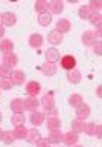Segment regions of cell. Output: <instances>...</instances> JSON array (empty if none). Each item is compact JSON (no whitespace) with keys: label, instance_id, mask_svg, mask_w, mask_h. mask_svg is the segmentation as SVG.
I'll list each match as a JSON object with an SVG mask.
<instances>
[{"label":"cell","instance_id":"1","mask_svg":"<svg viewBox=\"0 0 102 147\" xmlns=\"http://www.w3.org/2000/svg\"><path fill=\"white\" fill-rule=\"evenodd\" d=\"M59 63H61V67L66 69L67 72L76 67V58L73 57V55H63L61 60H59Z\"/></svg>","mask_w":102,"mask_h":147},{"label":"cell","instance_id":"2","mask_svg":"<svg viewBox=\"0 0 102 147\" xmlns=\"http://www.w3.org/2000/svg\"><path fill=\"white\" fill-rule=\"evenodd\" d=\"M23 104H25V110H29V112H35L40 106V101L37 96H27V98L23 100Z\"/></svg>","mask_w":102,"mask_h":147},{"label":"cell","instance_id":"3","mask_svg":"<svg viewBox=\"0 0 102 147\" xmlns=\"http://www.w3.org/2000/svg\"><path fill=\"white\" fill-rule=\"evenodd\" d=\"M75 112H76V118L78 119H87L90 117V113H91V109H90L89 104L82 103L81 106H78V107H76Z\"/></svg>","mask_w":102,"mask_h":147},{"label":"cell","instance_id":"4","mask_svg":"<svg viewBox=\"0 0 102 147\" xmlns=\"http://www.w3.org/2000/svg\"><path fill=\"white\" fill-rule=\"evenodd\" d=\"M78 140H79V135L75 133V132H72V130L63 133V142H64V144H67V146L78 144Z\"/></svg>","mask_w":102,"mask_h":147},{"label":"cell","instance_id":"5","mask_svg":"<svg viewBox=\"0 0 102 147\" xmlns=\"http://www.w3.org/2000/svg\"><path fill=\"white\" fill-rule=\"evenodd\" d=\"M17 23V16L11 11L2 14V26H14Z\"/></svg>","mask_w":102,"mask_h":147},{"label":"cell","instance_id":"6","mask_svg":"<svg viewBox=\"0 0 102 147\" xmlns=\"http://www.w3.org/2000/svg\"><path fill=\"white\" fill-rule=\"evenodd\" d=\"M3 66H6V67H15L17 66V63H18V57L14 52H9V54H5L3 55Z\"/></svg>","mask_w":102,"mask_h":147},{"label":"cell","instance_id":"7","mask_svg":"<svg viewBox=\"0 0 102 147\" xmlns=\"http://www.w3.org/2000/svg\"><path fill=\"white\" fill-rule=\"evenodd\" d=\"M43 41H44L43 35L38 34V32H35V34H31V35H29V46H31V48H34V49L41 48V46H43Z\"/></svg>","mask_w":102,"mask_h":147},{"label":"cell","instance_id":"8","mask_svg":"<svg viewBox=\"0 0 102 147\" xmlns=\"http://www.w3.org/2000/svg\"><path fill=\"white\" fill-rule=\"evenodd\" d=\"M72 29V23L67 20V18H59L57 22V31L59 34H67Z\"/></svg>","mask_w":102,"mask_h":147},{"label":"cell","instance_id":"9","mask_svg":"<svg viewBox=\"0 0 102 147\" xmlns=\"http://www.w3.org/2000/svg\"><path fill=\"white\" fill-rule=\"evenodd\" d=\"M47 40H49L50 45L57 46V45H61L63 43L64 37H63V34H59L57 29H53V31H50L49 34H47Z\"/></svg>","mask_w":102,"mask_h":147},{"label":"cell","instance_id":"10","mask_svg":"<svg viewBox=\"0 0 102 147\" xmlns=\"http://www.w3.org/2000/svg\"><path fill=\"white\" fill-rule=\"evenodd\" d=\"M26 92L29 96H37L41 92V84L38 81H29L26 86Z\"/></svg>","mask_w":102,"mask_h":147},{"label":"cell","instance_id":"11","mask_svg":"<svg viewBox=\"0 0 102 147\" xmlns=\"http://www.w3.org/2000/svg\"><path fill=\"white\" fill-rule=\"evenodd\" d=\"M67 80H69V83H72V84H79L81 80H82V74L75 67V69H72V71H69Z\"/></svg>","mask_w":102,"mask_h":147},{"label":"cell","instance_id":"12","mask_svg":"<svg viewBox=\"0 0 102 147\" xmlns=\"http://www.w3.org/2000/svg\"><path fill=\"white\" fill-rule=\"evenodd\" d=\"M58 60H59V51L57 48H49L46 51V61L55 64Z\"/></svg>","mask_w":102,"mask_h":147},{"label":"cell","instance_id":"13","mask_svg":"<svg viewBox=\"0 0 102 147\" xmlns=\"http://www.w3.org/2000/svg\"><path fill=\"white\" fill-rule=\"evenodd\" d=\"M81 41H82V43H84L85 46H93L98 40H96L93 31H85L84 34L81 35Z\"/></svg>","mask_w":102,"mask_h":147},{"label":"cell","instance_id":"14","mask_svg":"<svg viewBox=\"0 0 102 147\" xmlns=\"http://www.w3.org/2000/svg\"><path fill=\"white\" fill-rule=\"evenodd\" d=\"M64 11V2L63 0H53L49 3V12L50 14H61Z\"/></svg>","mask_w":102,"mask_h":147},{"label":"cell","instance_id":"15","mask_svg":"<svg viewBox=\"0 0 102 147\" xmlns=\"http://www.w3.org/2000/svg\"><path fill=\"white\" fill-rule=\"evenodd\" d=\"M41 72L44 74L46 77H52L57 74V66L53 63H49V61H44L41 64Z\"/></svg>","mask_w":102,"mask_h":147},{"label":"cell","instance_id":"16","mask_svg":"<svg viewBox=\"0 0 102 147\" xmlns=\"http://www.w3.org/2000/svg\"><path fill=\"white\" fill-rule=\"evenodd\" d=\"M29 121L34 124L35 127H38L41 126V124L44 123V113H41V112H31V117H29Z\"/></svg>","mask_w":102,"mask_h":147},{"label":"cell","instance_id":"17","mask_svg":"<svg viewBox=\"0 0 102 147\" xmlns=\"http://www.w3.org/2000/svg\"><path fill=\"white\" fill-rule=\"evenodd\" d=\"M26 80V74L23 72V71H14L12 72V75H11V81H12V84H23V81Z\"/></svg>","mask_w":102,"mask_h":147},{"label":"cell","instance_id":"18","mask_svg":"<svg viewBox=\"0 0 102 147\" xmlns=\"http://www.w3.org/2000/svg\"><path fill=\"white\" fill-rule=\"evenodd\" d=\"M40 138H41V133H40V132L34 127V129H29V130H27L25 140H26L27 142H32V144H35V142L38 141Z\"/></svg>","mask_w":102,"mask_h":147},{"label":"cell","instance_id":"19","mask_svg":"<svg viewBox=\"0 0 102 147\" xmlns=\"http://www.w3.org/2000/svg\"><path fill=\"white\" fill-rule=\"evenodd\" d=\"M11 110H14V113H23V112H25L23 100L21 98H14L11 101Z\"/></svg>","mask_w":102,"mask_h":147},{"label":"cell","instance_id":"20","mask_svg":"<svg viewBox=\"0 0 102 147\" xmlns=\"http://www.w3.org/2000/svg\"><path fill=\"white\" fill-rule=\"evenodd\" d=\"M47 140L50 144H59V142H63V132L61 130H52L49 133Z\"/></svg>","mask_w":102,"mask_h":147},{"label":"cell","instance_id":"21","mask_svg":"<svg viewBox=\"0 0 102 147\" xmlns=\"http://www.w3.org/2000/svg\"><path fill=\"white\" fill-rule=\"evenodd\" d=\"M0 52H3V55L14 52V41L12 40H2L0 41Z\"/></svg>","mask_w":102,"mask_h":147},{"label":"cell","instance_id":"22","mask_svg":"<svg viewBox=\"0 0 102 147\" xmlns=\"http://www.w3.org/2000/svg\"><path fill=\"white\" fill-rule=\"evenodd\" d=\"M40 104L44 107V110H46V109H52V107H55V98H53V96L50 95V94H49V95L46 94L43 98H41Z\"/></svg>","mask_w":102,"mask_h":147},{"label":"cell","instance_id":"23","mask_svg":"<svg viewBox=\"0 0 102 147\" xmlns=\"http://www.w3.org/2000/svg\"><path fill=\"white\" fill-rule=\"evenodd\" d=\"M82 103H84V98H82L81 94H72L70 96H69V104L72 106V107H78V106H81Z\"/></svg>","mask_w":102,"mask_h":147},{"label":"cell","instance_id":"24","mask_svg":"<svg viewBox=\"0 0 102 147\" xmlns=\"http://www.w3.org/2000/svg\"><path fill=\"white\" fill-rule=\"evenodd\" d=\"M47 129L50 132L52 130H59L61 129V119H59L58 117H55V118H47Z\"/></svg>","mask_w":102,"mask_h":147},{"label":"cell","instance_id":"25","mask_svg":"<svg viewBox=\"0 0 102 147\" xmlns=\"http://www.w3.org/2000/svg\"><path fill=\"white\" fill-rule=\"evenodd\" d=\"M35 11L38 14H43V12H47L49 11V3L46 2V0H37L35 5H34Z\"/></svg>","mask_w":102,"mask_h":147},{"label":"cell","instance_id":"26","mask_svg":"<svg viewBox=\"0 0 102 147\" xmlns=\"http://www.w3.org/2000/svg\"><path fill=\"white\" fill-rule=\"evenodd\" d=\"M38 23L41 26H49L50 23H52V14H50V12L38 14Z\"/></svg>","mask_w":102,"mask_h":147},{"label":"cell","instance_id":"27","mask_svg":"<svg viewBox=\"0 0 102 147\" xmlns=\"http://www.w3.org/2000/svg\"><path fill=\"white\" fill-rule=\"evenodd\" d=\"M82 129H84V119H73L70 123V130L75 132V133H81Z\"/></svg>","mask_w":102,"mask_h":147},{"label":"cell","instance_id":"28","mask_svg":"<svg viewBox=\"0 0 102 147\" xmlns=\"http://www.w3.org/2000/svg\"><path fill=\"white\" fill-rule=\"evenodd\" d=\"M78 16H79V18H82V20H89L90 16H91L90 8L87 6V5H82V6H79V9H78Z\"/></svg>","mask_w":102,"mask_h":147},{"label":"cell","instance_id":"29","mask_svg":"<svg viewBox=\"0 0 102 147\" xmlns=\"http://www.w3.org/2000/svg\"><path fill=\"white\" fill-rule=\"evenodd\" d=\"M14 136H15V140H25L26 138V133H27V129L25 126H18L12 130Z\"/></svg>","mask_w":102,"mask_h":147},{"label":"cell","instance_id":"30","mask_svg":"<svg viewBox=\"0 0 102 147\" xmlns=\"http://www.w3.org/2000/svg\"><path fill=\"white\" fill-rule=\"evenodd\" d=\"M25 121H26V118H25V115H23V113H14L12 115V124H14V127L25 126Z\"/></svg>","mask_w":102,"mask_h":147},{"label":"cell","instance_id":"31","mask_svg":"<svg viewBox=\"0 0 102 147\" xmlns=\"http://www.w3.org/2000/svg\"><path fill=\"white\" fill-rule=\"evenodd\" d=\"M90 23L91 25H95L96 28H101L102 25V16H101V12H91V16H90Z\"/></svg>","mask_w":102,"mask_h":147},{"label":"cell","instance_id":"32","mask_svg":"<svg viewBox=\"0 0 102 147\" xmlns=\"http://www.w3.org/2000/svg\"><path fill=\"white\" fill-rule=\"evenodd\" d=\"M2 141L5 142V144H8V146H11L14 141H15V136H14V133L11 130H8V132H5L3 133V138H2Z\"/></svg>","mask_w":102,"mask_h":147},{"label":"cell","instance_id":"33","mask_svg":"<svg viewBox=\"0 0 102 147\" xmlns=\"http://www.w3.org/2000/svg\"><path fill=\"white\" fill-rule=\"evenodd\" d=\"M12 81H11V78H0V89H3V90H9V89H12Z\"/></svg>","mask_w":102,"mask_h":147},{"label":"cell","instance_id":"34","mask_svg":"<svg viewBox=\"0 0 102 147\" xmlns=\"http://www.w3.org/2000/svg\"><path fill=\"white\" fill-rule=\"evenodd\" d=\"M95 126H96V123H84V129H82V132H84L85 135L93 136V133H95Z\"/></svg>","mask_w":102,"mask_h":147},{"label":"cell","instance_id":"35","mask_svg":"<svg viewBox=\"0 0 102 147\" xmlns=\"http://www.w3.org/2000/svg\"><path fill=\"white\" fill-rule=\"evenodd\" d=\"M87 6L90 8L91 12H101V8H102V3L99 2V0H91V2L87 5Z\"/></svg>","mask_w":102,"mask_h":147},{"label":"cell","instance_id":"36","mask_svg":"<svg viewBox=\"0 0 102 147\" xmlns=\"http://www.w3.org/2000/svg\"><path fill=\"white\" fill-rule=\"evenodd\" d=\"M11 75H12V69L0 64V78H11Z\"/></svg>","mask_w":102,"mask_h":147},{"label":"cell","instance_id":"37","mask_svg":"<svg viewBox=\"0 0 102 147\" xmlns=\"http://www.w3.org/2000/svg\"><path fill=\"white\" fill-rule=\"evenodd\" d=\"M35 146H37V147H50V142H49L47 138H43V136H41L40 140L35 142Z\"/></svg>","mask_w":102,"mask_h":147},{"label":"cell","instance_id":"38","mask_svg":"<svg viewBox=\"0 0 102 147\" xmlns=\"http://www.w3.org/2000/svg\"><path fill=\"white\" fill-rule=\"evenodd\" d=\"M46 115H47V118H55V117H58V109H57V107L46 109Z\"/></svg>","mask_w":102,"mask_h":147},{"label":"cell","instance_id":"39","mask_svg":"<svg viewBox=\"0 0 102 147\" xmlns=\"http://www.w3.org/2000/svg\"><path fill=\"white\" fill-rule=\"evenodd\" d=\"M93 48H95V54L96 55H102V41L98 40L96 43L93 45Z\"/></svg>","mask_w":102,"mask_h":147},{"label":"cell","instance_id":"40","mask_svg":"<svg viewBox=\"0 0 102 147\" xmlns=\"http://www.w3.org/2000/svg\"><path fill=\"white\" fill-rule=\"evenodd\" d=\"M93 136L99 138V140L102 138V126H101L99 123H98V124H96V126H95V133H93Z\"/></svg>","mask_w":102,"mask_h":147},{"label":"cell","instance_id":"41","mask_svg":"<svg viewBox=\"0 0 102 147\" xmlns=\"http://www.w3.org/2000/svg\"><path fill=\"white\" fill-rule=\"evenodd\" d=\"M95 34V37H96V40H99L101 38V28H98V29H96V32H93Z\"/></svg>","mask_w":102,"mask_h":147},{"label":"cell","instance_id":"42","mask_svg":"<svg viewBox=\"0 0 102 147\" xmlns=\"http://www.w3.org/2000/svg\"><path fill=\"white\" fill-rule=\"evenodd\" d=\"M3 37H5V26L0 25V40H2Z\"/></svg>","mask_w":102,"mask_h":147},{"label":"cell","instance_id":"43","mask_svg":"<svg viewBox=\"0 0 102 147\" xmlns=\"http://www.w3.org/2000/svg\"><path fill=\"white\" fill-rule=\"evenodd\" d=\"M96 95L101 98V95H102V86H98V89H96Z\"/></svg>","mask_w":102,"mask_h":147},{"label":"cell","instance_id":"44","mask_svg":"<svg viewBox=\"0 0 102 147\" xmlns=\"http://www.w3.org/2000/svg\"><path fill=\"white\" fill-rule=\"evenodd\" d=\"M3 133H5V130H2V129H0V141H2V138H3Z\"/></svg>","mask_w":102,"mask_h":147},{"label":"cell","instance_id":"45","mask_svg":"<svg viewBox=\"0 0 102 147\" xmlns=\"http://www.w3.org/2000/svg\"><path fill=\"white\" fill-rule=\"evenodd\" d=\"M72 147H84V146H79V144H75V146H72Z\"/></svg>","mask_w":102,"mask_h":147},{"label":"cell","instance_id":"46","mask_svg":"<svg viewBox=\"0 0 102 147\" xmlns=\"http://www.w3.org/2000/svg\"><path fill=\"white\" fill-rule=\"evenodd\" d=\"M0 25H2V14H0Z\"/></svg>","mask_w":102,"mask_h":147},{"label":"cell","instance_id":"47","mask_svg":"<svg viewBox=\"0 0 102 147\" xmlns=\"http://www.w3.org/2000/svg\"><path fill=\"white\" fill-rule=\"evenodd\" d=\"M0 123H2V113H0Z\"/></svg>","mask_w":102,"mask_h":147}]
</instances>
